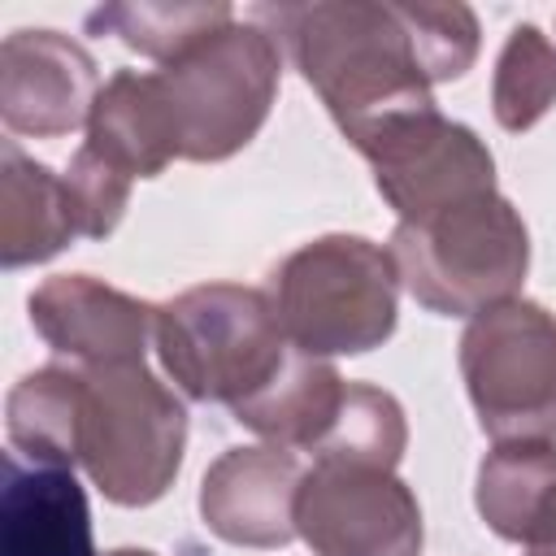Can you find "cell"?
I'll list each match as a JSON object with an SVG mask.
<instances>
[{
	"instance_id": "2",
	"label": "cell",
	"mask_w": 556,
	"mask_h": 556,
	"mask_svg": "<svg viewBox=\"0 0 556 556\" xmlns=\"http://www.w3.org/2000/svg\"><path fill=\"white\" fill-rule=\"evenodd\" d=\"M269 304L295 352L365 356L395 330L400 269L391 248L365 235H321L274 265Z\"/></svg>"
},
{
	"instance_id": "11",
	"label": "cell",
	"mask_w": 556,
	"mask_h": 556,
	"mask_svg": "<svg viewBox=\"0 0 556 556\" xmlns=\"http://www.w3.org/2000/svg\"><path fill=\"white\" fill-rule=\"evenodd\" d=\"M35 334L70 365H130L156 339V304H143L91 274H56L26 300Z\"/></svg>"
},
{
	"instance_id": "7",
	"label": "cell",
	"mask_w": 556,
	"mask_h": 556,
	"mask_svg": "<svg viewBox=\"0 0 556 556\" xmlns=\"http://www.w3.org/2000/svg\"><path fill=\"white\" fill-rule=\"evenodd\" d=\"M460 378L491 443H556V317L534 300H504L469 317Z\"/></svg>"
},
{
	"instance_id": "17",
	"label": "cell",
	"mask_w": 556,
	"mask_h": 556,
	"mask_svg": "<svg viewBox=\"0 0 556 556\" xmlns=\"http://www.w3.org/2000/svg\"><path fill=\"white\" fill-rule=\"evenodd\" d=\"M343 391H348V382L339 378V369L330 361L291 352L287 365L278 369V378L269 387H261L252 400L235 404L230 413L239 426H248L265 443L313 456L339 417Z\"/></svg>"
},
{
	"instance_id": "19",
	"label": "cell",
	"mask_w": 556,
	"mask_h": 556,
	"mask_svg": "<svg viewBox=\"0 0 556 556\" xmlns=\"http://www.w3.org/2000/svg\"><path fill=\"white\" fill-rule=\"evenodd\" d=\"M235 22V9L222 0H117L87 13V30L113 35L139 56L174 61L204 35Z\"/></svg>"
},
{
	"instance_id": "22",
	"label": "cell",
	"mask_w": 556,
	"mask_h": 556,
	"mask_svg": "<svg viewBox=\"0 0 556 556\" xmlns=\"http://www.w3.org/2000/svg\"><path fill=\"white\" fill-rule=\"evenodd\" d=\"M404 9V22H408V35L417 43V56H421V70L434 83H452L460 78L473 61H478V17L469 4H430V0H413V4H400Z\"/></svg>"
},
{
	"instance_id": "25",
	"label": "cell",
	"mask_w": 556,
	"mask_h": 556,
	"mask_svg": "<svg viewBox=\"0 0 556 556\" xmlns=\"http://www.w3.org/2000/svg\"><path fill=\"white\" fill-rule=\"evenodd\" d=\"M104 556H156V552H148V547H113Z\"/></svg>"
},
{
	"instance_id": "20",
	"label": "cell",
	"mask_w": 556,
	"mask_h": 556,
	"mask_svg": "<svg viewBox=\"0 0 556 556\" xmlns=\"http://www.w3.org/2000/svg\"><path fill=\"white\" fill-rule=\"evenodd\" d=\"M404 447H408V421L400 400L382 387L348 382L339 417L317 443L313 460H361V465L395 469L404 460Z\"/></svg>"
},
{
	"instance_id": "13",
	"label": "cell",
	"mask_w": 556,
	"mask_h": 556,
	"mask_svg": "<svg viewBox=\"0 0 556 556\" xmlns=\"http://www.w3.org/2000/svg\"><path fill=\"white\" fill-rule=\"evenodd\" d=\"M0 556H96L91 508L74 469L4 452Z\"/></svg>"
},
{
	"instance_id": "24",
	"label": "cell",
	"mask_w": 556,
	"mask_h": 556,
	"mask_svg": "<svg viewBox=\"0 0 556 556\" xmlns=\"http://www.w3.org/2000/svg\"><path fill=\"white\" fill-rule=\"evenodd\" d=\"M526 556H556V534H547V539L530 543V547H526Z\"/></svg>"
},
{
	"instance_id": "8",
	"label": "cell",
	"mask_w": 556,
	"mask_h": 556,
	"mask_svg": "<svg viewBox=\"0 0 556 556\" xmlns=\"http://www.w3.org/2000/svg\"><path fill=\"white\" fill-rule=\"evenodd\" d=\"M295 534L313 556H421V504L395 469L313 460L295 491Z\"/></svg>"
},
{
	"instance_id": "10",
	"label": "cell",
	"mask_w": 556,
	"mask_h": 556,
	"mask_svg": "<svg viewBox=\"0 0 556 556\" xmlns=\"http://www.w3.org/2000/svg\"><path fill=\"white\" fill-rule=\"evenodd\" d=\"M100 96L91 52L61 30H13L0 43V117L9 135L56 139L87 126Z\"/></svg>"
},
{
	"instance_id": "5",
	"label": "cell",
	"mask_w": 556,
	"mask_h": 556,
	"mask_svg": "<svg viewBox=\"0 0 556 556\" xmlns=\"http://www.w3.org/2000/svg\"><path fill=\"white\" fill-rule=\"evenodd\" d=\"M391 256L400 287H408L426 313L478 317L521 291L530 230L500 191H486L426 222H395Z\"/></svg>"
},
{
	"instance_id": "18",
	"label": "cell",
	"mask_w": 556,
	"mask_h": 556,
	"mask_svg": "<svg viewBox=\"0 0 556 556\" xmlns=\"http://www.w3.org/2000/svg\"><path fill=\"white\" fill-rule=\"evenodd\" d=\"M9 452L39 465H78V365H43L4 400Z\"/></svg>"
},
{
	"instance_id": "21",
	"label": "cell",
	"mask_w": 556,
	"mask_h": 556,
	"mask_svg": "<svg viewBox=\"0 0 556 556\" xmlns=\"http://www.w3.org/2000/svg\"><path fill=\"white\" fill-rule=\"evenodd\" d=\"M556 104V43L521 22L508 30L495 78H491V113L504 130H530L547 109Z\"/></svg>"
},
{
	"instance_id": "14",
	"label": "cell",
	"mask_w": 556,
	"mask_h": 556,
	"mask_svg": "<svg viewBox=\"0 0 556 556\" xmlns=\"http://www.w3.org/2000/svg\"><path fill=\"white\" fill-rule=\"evenodd\" d=\"M87 148H96L130 178H156L169 161H178L182 148L161 78L139 70H117L100 87L96 109L87 117Z\"/></svg>"
},
{
	"instance_id": "9",
	"label": "cell",
	"mask_w": 556,
	"mask_h": 556,
	"mask_svg": "<svg viewBox=\"0 0 556 556\" xmlns=\"http://www.w3.org/2000/svg\"><path fill=\"white\" fill-rule=\"evenodd\" d=\"M361 156L369 161L374 187L400 222H426L460 200L495 191L491 148L478 139V130L443 117L439 109L387 126L361 148Z\"/></svg>"
},
{
	"instance_id": "12",
	"label": "cell",
	"mask_w": 556,
	"mask_h": 556,
	"mask_svg": "<svg viewBox=\"0 0 556 556\" xmlns=\"http://www.w3.org/2000/svg\"><path fill=\"white\" fill-rule=\"evenodd\" d=\"M300 478L304 465L287 447H230L200 478V517L235 547H282L295 539Z\"/></svg>"
},
{
	"instance_id": "16",
	"label": "cell",
	"mask_w": 556,
	"mask_h": 556,
	"mask_svg": "<svg viewBox=\"0 0 556 556\" xmlns=\"http://www.w3.org/2000/svg\"><path fill=\"white\" fill-rule=\"evenodd\" d=\"M78 239L65 200V178L26 156L13 139L0 148V265L22 269L52 261Z\"/></svg>"
},
{
	"instance_id": "15",
	"label": "cell",
	"mask_w": 556,
	"mask_h": 556,
	"mask_svg": "<svg viewBox=\"0 0 556 556\" xmlns=\"http://www.w3.org/2000/svg\"><path fill=\"white\" fill-rule=\"evenodd\" d=\"M473 504L508 543L530 547L556 534V443H495L478 465Z\"/></svg>"
},
{
	"instance_id": "1",
	"label": "cell",
	"mask_w": 556,
	"mask_h": 556,
	"mask_svg": "<svg viewBox=\"0 0 556 556\" xmlns=\"http://www.w3.org/2000/svg\"><path fill=\"white\" fill-rule=\"evenodd\" d=\"M252 22H261L278 39V48H287L291 65L321 96L326 113L356 152L387 126L434 109L430 78L400 4H256Z\"/></svg>"
},
{
	"instance_id": "4",
	"label": "cell",
	"mask_w": 556,
	"mask_h": 556,
	"mask_svg": "<svg viewBox=\"0 0 556 556\" xmlns=\"http://www.w3.org/2000/svg\"><path fill=\"white\" fill-rule=\"evenodd\" d=\"M161 369L200 404H243L278 378L295 352L269 304V291L239 282H204L156 304Z\"/></svg>"
},
{
	"instance_id": "3",
	"label": "cell",
	"mask_w": 556,
	"mask_h": 556,
	"mask_svg": "<svg viewBox=\"0 0 556 556\" xmlns=\"http://www.w3.org/2000/svg\"><path fill=\"white\" fill-rule=\"evenodd\" d=\"M182 452L187 408L143 361L78 365V465L109 504H156Z\"/></svg>"
},
{
	"instance_id": "23",
	"label": "cell",
	"mask_w": 556,
	"mask_h": 556,
	"mask_svg": "<svg viewBox=\"0 0 556 556\" xmlns=\"http://www.w3.org/2000/svg\"><path fill=\"white\" fill-rule=\"evenodd\" d=\"M65 178V200H70V213H74V230L83 239H109L126 213V200H130V174H122L113 161H104L96 148H78L70 169L61 174Z\"/></svg>"
},
{
	"instance_id": "6",
	"label": "cell",
	"mask_w": 556,
	"mask_h": 556,
	"mask_svg": "<svg viewBox=\"0 0 556 556\" xmlns=\"http://www.w3.org/2000/svg\"><path fill=\"white\" fill-rule=\"evenodd\" d=\"M165 104L174 113L182 161H226L265 126L282 48L261 22H230L156 70Z\"/></svg>"
}]
</instances>
